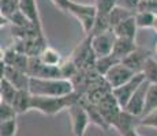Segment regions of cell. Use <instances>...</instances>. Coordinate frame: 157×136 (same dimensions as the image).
<instances>
[{
  "label": "cell",
  "instance_id": "6da1fadb",
  "mask_svg": "<svg viewBox=\"0 0 157 136\" xmlns=\"http://www.w3.org/2000/svg\"><path fill=\"white\" fill-rule=\"evenodd\" d=\"M82 94L78 91H72L68 95L63 97H43V95H33L32 98V109L40 112L45 116H55L63 109H68L71 105L79 102Z\"/></svg>",
  "mask_w": 157,
  "mask_h": 136
},
{
  "label": "cell",
  "instance_id": "7a4b0ae2",
  "mask_svg": "<svg viewBox=\"0 0 157 136\" xmlns=\"http://www.w3.org/2000/svg\"><path fill=\"white\" fill-rule=\"evenodd\" d=\"M29 91L33 95L43 97H63L75 91L74 84L70 79H43L30 78Z\"/></svg>",
  "mask_w": 157,
  "mask_h": 136
},
{
  "label": "cell",
  "instance_id": "3957f363",
  "mask_svg": "<svg viewBox=\"0 0 157 136\" xmlns=\"http://www.w3.org/2000/svg\"><path fill=\"white\" fill-rule=\"evenodd\" d=\"M67 13L71 14L79 22L83 33L86 35H90L93 26H94L96 18H97V7H96V4H82V3H77L74 0H71Z\"/></svg>",
  "mask_w": 157,
  "mask_h": 136
},
{
  "label": "cell",
  "instance_id": "277c9868",
  "mask_svg": "<svg viewBox=\"0 0 157 136\" xmlns=\"http://www.w3.org/2000/svg\"><path fill=\"white\" fill-rule=\"evenodd\" d=\"M71 59L74 60V63L77 64L78 69H92L96 68V56L94 50L92 48V37L86 35L85 41L81 42L77 48L74 49V52L71 54Z\"/></svg>",
  "mask_w": 157,
  "mask_h": 136
},
{
  "label": "cell",
  "instance_id": "5b68a950",
  "mask_svg": "<svg viewBox=\"0 0 157 136\" xmlns=\"http://www.w3.org/2000/svg\"><path fill=\"white\" fill-rule=\"evenodd\" d=\"M28 75L30 78H43V79H63L59 65H47L40 57H30Z\"/></svg>",
  "mask_w": 157,
  "mask_h": 136
},
{
  "label": "cell",
  "instance_id": "8992f818",
  "mask_svg": "<svg viewBox=\"0 0 157 136\" xmlns=\"http://www.w3.org/2000/svg\"><path fill=\"white\" fill-rule=\"evenodd\" d=\"M67 113L71 120V129L75 136H85V132L87 129V125L90 124L89 116H87L86 109L81 102L71 105L67 109Z\"/></svg>",
  "mask_w": 157,
  "mask_h": 136
},
{
  "label": "cell",
  "instance_id": "52a82bcc",
  "mask_svg": "<svg viewBox=\"0 0 157 136\" xmlns=\"http://www.w3.org/2000/svg\"><path fill=\"white\" fill-rule=\"evenodd\" d=\"M100 109L101 114L104 116L105 121L111 125V128L115 125V123L117 121V119H119L120 113H122L123 108L120 106V104L117 102L116 97L113 95V93H108L107 95L104 97V98H101L100 101L96 104Z\"/></svg>",
  "mask_w": 157,
  "mask_h": 136
},
{
  "label": "cell",
  "instance_id": "ba28073f",
  "mask_svg": "<svg viewBox=\"0 0 157 136\" xmlns=\"http://www.w3.org/2000/svg\"><path fill=\"white\" fill-rule=\"evenodd\" d=\"M145 80V75L142 72L137 74L132 79H130L127 83L122 84V86L116 87V89L112 90L113 95L116 97L117 102L120 104V106L124 109V106L128 104V101L131 99V97L134 95V93L138 90V87L142 84V82Z\"/></svg>",
  "mask_w": 157,
  "mask_h": 136
},
{
  "label": "cell",
  "instance_id": "9c48e42d",
  "mask_svg": "<svg viewBox=\"0 0 157 136\" xmlns=\"http://www.w3.org/2000/svg\"><path fill=\"white\" fill-rule=\"evenodd\" d=\"M135 75L137 74H135L132 69H130L127 65H124L122 61H120V63H117L116 65H113V67L105 74L104 78L113 90V89H116V87L122 86V84L127 83V82L130 79H132Z\"/></svg>",
  "mask_w": 157,
  "mask_h": 136
},
{
  "label": "cell",
  "instance_id": "30bf717a",
  "mask_svg": "<svg viewBox=\"0 0 157 136\" xmlns=\"http://www.w3.org/2000/svg\"><path fill=\"white\" fill-rule=\"evenodd\" d=\"M90 37H92V48L97 57L107 56V54L112 53L115 40H116V35H115L113 30L101 33V34L90 35Z\"/></svg>",
  "mask_w": 157,
  "mask_h": 136
},
{
  "label": "cell",
  "instance_id": "8fae6325",
  "mask_svg": "<svg viewBox=\"0 0 157 136\" xmlns=\"http://www.w3.org/2000/svg\"><path fill=\"white\" fill-rule=\"evenodd\" d=\"M150 86V82H147L145 79L142 82L138 90L134 93V95L131 97V99L128 101V104L124 106V110L128 112V113L134 114L137 117L142 116V112H144V106H145V99H146V93L147 89Z\"/></svg>",
  "mask_w": 157,
  "mask_h": 136
},
{
  "label": "cell",
  "instance_id": "7c38bea8",
  "mask_svg": "<svg viewBox=\"0 0 157 136\" xmlns=\"http://www.w3.org/2000/svg\"><path fill=\"white\" fill-rule=\"evenodd\" d=\"M149 57H152V52L149 49L138 46L132 53H130L127 57H124L122 60V63L124 65H127L130 69H132L135 74H140V72L144 71L145 63L147 61Z\"/></svg>",
  "mask_w": 157,
  "mask_h": 136
},
{
  "label": "cell",
  "instance_id": "4fadbf2b",
  "mask_svg": "<svg viewBox=\"0 0 157 136\" xmlns=\"http://www.w3.org/2000/svg\"><path fill=\"white\" fill-rule=\"evenodd\" d=\"M29 59L30 57L25 53L18 52L17 49H14L13 46L4 49L2 56V61H4L8 67H13L17 69L26 72L28 74V67H29Z\"/></svg>",
  "mask_w": 157,
  "mask_h": 136
},
{
  "label": "cell",
  "instance_id": "5bb4252c",
  "mask_svg": "<svg viewBox=\"0 0 157 136\" xmlns=\"http://www.w3.org/2000/svg\"><path fill=\"white\" fill-rule=\"evenodd\" d=\"M79 102L83 105V108L86 109L87 116H89V120H90V124H93V125L101 128L102 131H109L111 125L105 121L104 116L101 114V112H100V109H98L97 105L93 104V102H90L85 95H82V98L79 99Z\"/></svg>",
  "mask_w": 157,
  "mask_h": 136
},
{
  "label": "cell",
  "instance_id": "9a60e30c",
  "mask_svg": "<svg viewBox=\"0 0 157 136\" xmlns=\"http://www.w3.org/2000/svg\"><path fill=\"white\" fill-rule=\"evenodd\" d=\"M2 78H6L8 82L14 84L18 90H29L30 87V76L26 72L21 71V69L8 67L6 64V71Z\"/></svg>",
  "mask_w": 157,
  "mask_h": 136
},
{
  "label": "cell",
  "instance_id": "2e32d148",
  "mask_svg": "<svg viewBox=\"0 0 157 136\" xmlns=\"http://www.w3.org/2000/svg\"><path fill=\"white\" fill-rule=\"evenodd\" d=\"M19 10L28 17V19L33 23V26L43 30V23H41V18L38 14L36 0H19Z\"/></svg>",
  "mask_w": 157,
  "mask_h": 136
},
{
  "label": "cell",
  "instance_id": "e0dca14e",
  "mask_svg": "<svg viewBox=\"0 0 157 136\" xmlns=\"http://www.w3.org/2000/svg\"><path fill=\"white\" fill-rule=\"evenodd\" d=\"M138 48V45L135 44V40H130V38H120L116 37L113 45L112 54L116 56L117 59L122 61L124 57H127L130 53H132Z\"/></svg>",
  "mask_w": 157,
  "mask_h": 136
},
{
  "label": "cell",
  "instance_id": "ac0fdd59",
  "mask_svg": "<svg viewBox=\"0 0 157 136\" xmlns=\"http://www.w3.org/2000/svg\"><path fill=\"white\" fill-rule=\"evenodd\" d=\"M137 22H135V17H131L128 19L120 22L119 25H116L113 27V33L116 37L120 38H130V40H135L137 35Z\"/></svg>",
  "mask_w": 157,
  "mask_h": 136
},
{
  "label": "cell",
  "instance_id": "d6986e66",
  "mask_svg": "<svg viewBox=\"0 0 157 136\" xmlns=\"http://www.w3.org/2000/svg\"><path fill=\"white\" fill-rule=\"evenodd\" d=\"M32 98H33V94L29 90H18L11 105L14 106L15 112L18 114H23L32 109Z\"/></svg>",
  "mask_w": 157,
  "mask_h": 136
},
{
  "label": "cell",
  "instance_id": "ffe728a7",
  "mask_svg": "<svg viewBox=\"0 0 157 136\" xmlns=\"http://www.w3.org/2000/svg\"><path fill=\"white\" fill-rule=\"evenodd\" d=\"M117 63H120V60L111 53V54H107V56L97 57L94 67H96V69H97L98 74L102 75V76H105V74H107L113 65H116Z\"/></svg>",
  "mask_w": 157,
  "mask_h": 136
},
{
  "label": "cell",
  "instance_id": "44dd1931",
  "mask_svg": "<svg viewBox=\"0 0 157 136\" xmlns=\"http://www.w3.org/2000/svg\"><path fill=\"white\" fill-rule=\"evenodd\" d=\"M17 91H18V89L11 83V82H8L6 78H2V79H0V101L2 102L13 104Z\"/></svg>",
  "mask_w": 157,
  "mask_h": 136
},
{
  "label": "cell",
  "instance_id": "7402d4cb",
  "mask_svg": "<svg viewBox=\"0 0 157 136\" xmlns=\"http://www.w3.org/2000/svg\"><path fill=\"white\" fill-rule=\"evenodd\" d=\"M157 109V84L156 83H150L149 89L146 93V99H145V106H144V112L142 116H147L149 113L155 112Z\"/></svg>",
  "mask_w": 157,
  "mask_h": 136
},
{
  "label": "cell",
  "instance_id": "603a6c76",
  "mask_svg": "<svg viewBox=\"0 0 157 136\" xmlns=\"http://www.w3.org/2000/svg\"><path fill=\"white\" fill-rule=\"evenodd\" d=\"M135 14H137V13H132V11L126 10V8L120 7V6H116V7H115L113 10L111 11V14H109V23H111V27L113 29V27L116 26V25H119L120 22H123V20L128 19V18H131V17H134Z\"/></svg>",
  "mask_w": 157,
  "mask_h": 136
},
{
  "label": "cell",
  "instance_id": "cb8c5ba5",
  "mask_svg": "<svg viewBox=\"0 0 157 136\" xmlns=\"http://www.w3.org/2000/svg\"><path fill=\"white\" fill-rule=\"evenodd\" d=\"M41 59V61L44 63V64L47 65H55V67H57V65L62 63V56H60V53L57 52V50H55L51 46H47L45 49L43 50V53L38 56Z\"/></svg>",
  "mask_w": 157,
  "mask_h": 136
},
{
  "label": "cell",
  "instance_id": "d4e9b609",
  "mask_svg": "<svg viewBox=\"0 0 157 136\" xmlns=\"http://www.w3.org/2000/svg\"><path fill=\"white\" fill-rule=\"evenodd\" d=\"M156 15L157 14L147 13V11H138V13L134 15L138 29H152L153 23H155Z\"/></svg>",
  "mask_w": 157,
  "mask_h": 136
},
{
  "label": "cell",
  "instance_id": "484cf974",
  "mask_svg": "<svg viewBox=\"0 0 157 136\" xmlns=\"http://www.w3.org/2000/svg\"><path fill=\"white\" fill-rule=\"evenodd\" d=\"M59 68H60V72H62V78L63 79H71L72 76L77 75V72L79 71L77 67V64L74 63V60L71 57L68 59H63L62 63L59 64Z\"/></svg>",
  "mask_w": 157,
  "mask_h": 136
},
{
  "label": "cell",
  "instance_id": "4316f807",
  "mask_svg": "<svg viewBox=\"0 0 157 136\" xmlns=\"http://www.w3.org/2000/svg\"><path fill=\"white\" fill-rule=\"evenodd\" d=\"M6 20L10 22L11 26H14V27H30V26H33V23L30 22V20L28 19V17H26L21 10L15 11L13 15H10L8 18H6Z\"/></svg>",
  "mask_w": 157,
  "mask_h": 136
},
{
  "label": "cell",
  "instance_id": "83f0119b",
  "mask_svg": "<svg viewBox=\"0 0 157 136\" xmlns=\"http://www.w3.org/2000/svg\"><path fill=\"white\" fill-rule=\"evenodd\" d=\"M142 74L145 75V79L147 82L157 84V60H155L153 57H149L147 61L145 63Z\"/></svg>",
  "mask_w": 157,
  "mask_h": 136
},
{
  "label": "cell",
  "instance_id": "f1b7e54d",
  "mask_svg": "<svg viewBox=\"0 0 157 136\" xmlns=\"http://www.w3.org/2000/svg\"><path fill=\"white\" fill-rule=\"evenodd\" d=\"M19 10V0H0V14L3 18H8Z\"/></svg>",
  "mask_w": 157,
  "mask_h": 136
},
{
  "label": "cell",
  "instance_id": "f546056e",
  "mask_svg": "<svg viewBox=\"0 0 157 136\" xmlns=\"http://www.w3.org/2000/svg\"><path fill=\"white\" fill-rule=\"evenodd\" d=\"M117 6V0H96L97 15L101 17H109L111 11Z\"/></svg>",
  "mask_w": 157,
  "mask_h": 136
},
{
  "label": "cell",
  "instance_id": "4dcf8cb0",
  "mask_svg": "<svg viewBox=\"0 0 157 136\" xmlns=\"http://www.w3.org/2000/svg\"><path fill=\"white\" fill-rule=\"evenodd\" d=\"M18 131L17 119L0 121V136H15Z\"/></svg>",
  "mask_w": 157,
  "mask_h": 136
},
{
  "label": "cell",
  "instance_id": "1f68e13d",
  "mask_svg": "<svg viewBox=\"0 0 157 136\" xmlns=\"http://www.w3.org/2000/svg\"><path fill=\"white\" fill-rule=\"evenodd\" d=\"M17 112H15L14 106L7 102L0 101V121H7V120L17 119Z\"/></svg>",
  "mask_w": 157,
  "mask_h": 136
},
{
  "label": "cell",
  "instance_id": "d6a6232c",
  "mask_svg": "<svg viewBox=\"0 0 157 136\" xmlns=\"http://www.w3.org/2000/svg\"><path fill=\"white\" fill-rule=\"evenodd\" d=\"M140 125L141 127H147V128L157 129V109L147 116L140 117Z\"/></svg>",
  "mask_w": 157,
  "mask_h": 136
},
{
  "label": "cell",
  "instance_id": "836d02e7",
  "mask_svg": "<svg viewBox=\"0 0 157 136\" xmlns=\"http://www.w3.org/2000/svg\"><path fill=\"white\" fill-rule=\"evenodd\" d=\"M138 11H147V13L157 14V0H141Z\"/></svg>",
  "mask_w": 157,
  "mask_h": 136
},
{
  "label": "cell",
  "instance_id": "e575fe53",
  "mask_svg": "<svg viewBox=\"0 0 157 136\" xmlns=\"http://www.w3.org/2000/svg\"><path fill=\"white\" fill-rule=\"evenodd\" d=\"M141 0H117V6L130 10L132 13H138V7H140Z\"/></svg>",
  "mask_w": 157,
  "mask_h": 136
},
{
  "label": "cell",
  "instance_id": "d590c367",
  "mask_svg": "<svg viewBox=\"0 0 157 136\" xmlns=\"http://www.w3.org/2000/svg\"><path fill=\"white\" fill-rule=\"evenodd\" d=\"M52 3L56 6L59 10H62L63 13H67L68 11V6H70L71 0H52Z\"/></svg>",
  "mask_w": 157,
  "mask_h": 136
},
{
  "label": "cell",
  "instance_id": "8d00e7d4",
  "mask_svg": "<svg viewBox=\"0 0 157 136\" xmlns=\"http://www.w3.org/2000/svg\"><path fill=\"white\" fill-rule=\"evenodd\" d=\"M120 136H142V135L138 134L137 127H132V128H130V129H127V131H124Z\"/></svg>",
  "mask_w": 157,
  "mask_h": 136
},
{
  "label": "cell",
  "instance_id": "74e56055",
  "mask_svg": "<svg viewBox=\"0 0 157 136\" xmlns=\"http://www.w3.org/2000/svg\"><path fill=\"white\" fill-rule=\"evenodd\" d=\"M152 29L157 33V15H156V18H155V23H153V27H152Z\"/></svg>",
  "mask_w": 157,
  "mask_h": 136
},
{
  "label": "cell",
  "instance_id": "f35d334b",
  "mask_svg": "<svg viewBox=\"0 0 157 136\" xmlns=\"http://www.w3.org/2000/svg\"><path fill=\"white\" fill-rule=\"evenodd\" d=\"M155 53L157 54V42H156V46H155Z\"/></svg>",
  "mask_w": 157,
  "mask_h": 136
}]
</instances>
